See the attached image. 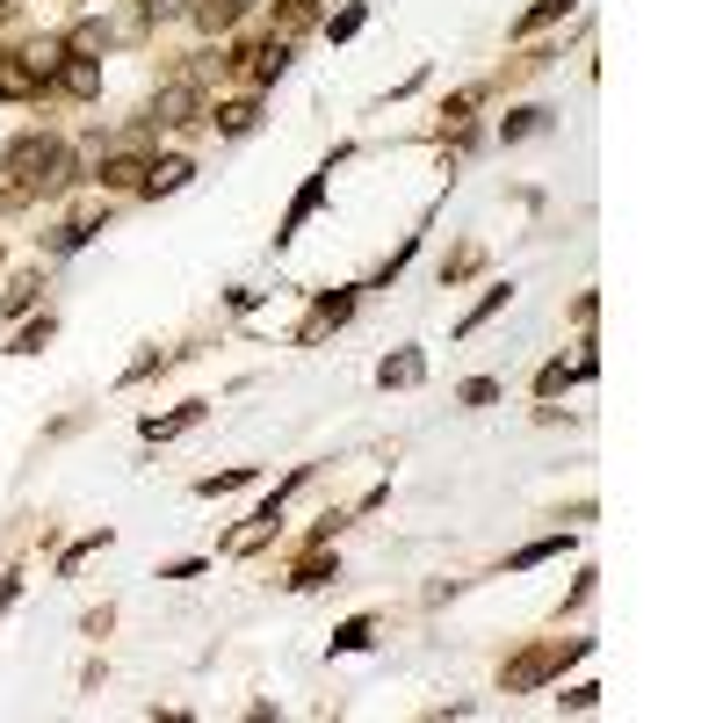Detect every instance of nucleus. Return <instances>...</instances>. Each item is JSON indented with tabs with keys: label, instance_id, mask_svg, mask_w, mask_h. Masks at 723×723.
Wrapping results in <instances>:
<instances>
[{
	"label": "nucleus",
	"instance_id": "20",
	"mask_svg": "<svg viewBox=\"0 0 723 723\" xmlns=\"http://www.w3.org/2000/svg\"><path fill=\"white\" fill-rule=\"evenodd\" d=\"M557 15H571V0H535L529 15H521V30H543V22H557Z\"/></svg>",
	"mask_w": 723,
	"mask_h": 723
},
{
	"label": "nucleus",
	"instance_id": "15",
	"mask_svg": "<svg viewBox=\"0 0 723 723\" xmlns=\"http://www.w3.org/2000/svg\"><path fill=\"white\" fill-rule=\"evenodd\" d=\"M550 557H565V535H543V543H529V550L507 557V571H529V565H550Z\"/></svg>",
	"mask_w": 723,
	"mask_h": 723
},
{
	"label": "nucleus",
	"instance_id": "11",
	"mask_svg": "<svg viewBox=\"0 0 723 723\" xmlns=\"http://www.w3.org/2000/svg\"><path fill=\"white\" fill-rule=\"evenodd\" d=\"M319 30V0H282V15H276V36L290 44V36Z\"/></svg>",
	"mask_w": 723,
	"mask_h": 723
},
{
	"label": "nucleus",
	"instance_id": "3",
	"mask_svg": "<svg viewBox=\"0 0 723 723\" xmlns=\"http://www.w3.org/2000/svg\"><path fill=\"white\" fill-rule=\"evenodd\" d=\"M52 80L66 87L73 102H87V94H102V58H80V52H66V66H58Z\"/></svg>",
	"mask_w": 723,
	"mask_h": 723
},
{
	"label": "nucleus",
	"instance_id": "17",
	"mask_svg": "<svg viewBox=\"0 0 723 723\" xmlns=\"http://www.w3.org/2000/svg\"><path fill=\"white\" fill-rule=\"evenodd\" d=\"M240 485H254V464H232V470H218V478H196V492L218 500V492H240Z\"/></svg>",
	"mask_w": 723,
	"mask_h": 723
},
{
	"label": "nucleus",
	"instance_id": "13",
	"mask_svg": "<svg viewBox=\"0 0 723 723\" xmlns=\"http://www.w3.org/2000/svg\"><path fill=\"white\" fill-rule=\"evenodd\" d=\"M254 123H260V102H224L218 109V131H224V138H246Z\"/></svg>",
	"mask_w": 723,
	"mask_h": 723
},
{
	"label": "nucleus",
	"instance_id": "6",
	"mask_svg": "<svg viewBox=\"0 0 723 723\" xmlns=\"http://www.w3.org/2000/svg\"><path fill=\"white\" fill-rule=\"evenodd\" d=\"M319 203H326V174H311L304 189H297V203H290V218H282L276 246H290V240H297V224H304V218H311V210H319Z\"/></svg>",
	"mask_w": 723,
	"mask_h": 723
},
{
	"label": "nucleus",
	"instance_id": "23",
	"mask_svg": "<svg viewBox=\"0 0 723 723\" xmlns=\"http://www.w3.org/2000/svg\"><path fill=\"white\" fill-rule=\"evenodd\" d=\"M507 297H514V290H485V304H478V311H470V319H464V333H478V326H485V319H492V311H500V304H507Z\"/></svg>",
	"mask_w": 723,
	"mask_h": 723
},
{
	"label": "nucleus",
	"instance_id": "9",
	"mask_svg": "<svg viewBox=\"0 0 723 723\" xmlns=\"http://www.w3.org/2000/svg\"><path fill=\"white\" fill-rule=\"evenodd\" d=\"M203 398H196V405H181V413H167V420H145V442H174V434H189V427H203Z\"/></svg>",
	"mask_w": 723,
	"mask_h": 723
},
{
	"label": "nucleus",
	"instance_id": "18",
	"mask_svg": "<svg viewBox=\"0 0 723 723\" xmlns=\"http://www.w3.org/2000/svg\"><path fill=\"white\" fill-rule=\"evenodd\" d=\"M369 637H377V622L355 615V622H341V630H333V652H369Z\"/></svg>",
	"mask_w": 723,
	"mask_h": 723
},
{
	"label": "nucleus",
	"instance_id": "22",
	"mask_svg": "<svg viewBox=\"0 0 723 723\" xmlns=\"http://www.w3.org/2000/svg\"><path fill=\"white\" fill-rule=\"evenodd\" d=\"M36 290H44V276H15V290H8V311H30Z\"/></svg>",
	"mask_w": 723,
	"mask_h": 723
},
{
	"label": "nucleus",
	"instance_id": "28",
	"mask_svg": "<svg viewBox=\"0 0 723 723\" xmlns=\"http://www.w3.org/2000/svg\"><path fill=\"white\" fill-rule=\"evenodd\" d=\"M15 593H22V579H0V615L15 608Z\"/></svg>",
	"mask_w": 723,
	"mask_h": 723
},
{
	"label": "nucleus",
	"instance_id": "8",
	"mask_svg": "<svg viewBox=\"0 0 723 723\" xmlns=\"http://www.w3.org/2000/svg\"><path fill=\"white\" fill-rule=\"evenodd\" d=\"M145 174H153V159H138V153L102 159V181H109V189H145Z\"/></svg>",
	"mask_w": 723,
	"mask_h": 723
},
{
	"label": "nucleus",
	"instance_id": "29",
	"mask_svg": "<svg viewBox=\"0 0 723 723\" xmlns=\"http://www.w3.org/2000/svg\"><path fill=\"white\" fill-rule=\"evenodd\" d=\"M0 8H15V0H0Z\"/></svg>",
	"mask_w": 723,
	"mask_h": 723
},
{
	"label": "nucleus",
	"instance_id": "5",
	"mask_svg": "<svg viewBox=\"0 0 723 723\" xmlns=\"http://www.w3.org/2000/svg\"><path fill=\"white\" fill-rule=\"evenodd\" d=\"M347 311H355V290H326L319 304H311V319H304V333H297V341H319L326 326H341Z\"/></svg>",
	"mask_w": 723,
	"mask_h": 723
},
{
	"label": "nucleus",
	"instance_id": "14",
	"mask_svg": "<svg viewBox=\"0 0 723 723\" xmlns=\"http://www.w3.org/2000/svg\"><path fill=\"white\" fill-rule=\"evenodd\" d=\"M260 66H254V80H282V73H290V44H282V36H268V44H260Z\"/></svg>",
	"mask_w": 723,
	"mask_h": 723
},
{
	"label": "nucleus",
	"instance_id": "12",
	"mask_svg": "<svg viewBox=\"0 0 723 723\" xmlns=\"http://www.w3.org/2000/svg\"><path fill=\"white\" fill-rule=\"evenodd\" d=\"M420 377H427V362H420L413 347H405V355H383V369H377L383 391H391V383H420Z\"/></svg>",
	"mask_w": 723,
	"mask_h": 723
},
{
	"label": "nucleus",
	"instance_id": "27",
	"mask_svg": "<svg viewBox=\"0 0 723 723\" xmlns=\"http://www.w3.org/2000/svg\"><path fill=\"white\" fill-rule=\"evenodd\" d=\"M181 8H189V0H145V22H174Z\"/></svg>",
	"mask_w": 723,
	"mask_h": 723
},
{
	"label": "nucleus",
	"instance_id": "7",
	"mask_svg": "<svg viewBox=\"0 0 723 723\" xmlns=\"http://www.w3.org/2000/svg\"><path fill=\"white\" fill-rule=\"evenodd\" d=\"M189 174H196V159H153V174H145V196H174V189H189Z\"/></svg>",
	"mask_w": 723,
	"mask_h": 723
},
{
	"label": "nucleus",
	"instance_id": "25",
	"mask_svg": "<svg viewBox=\"0 0 723 723\" xmlns=\"http://www.w3.org/2000/svg\"><path fill=\"white\" fill-rule=\"evenodd\" d=\"M362 22H369V8H341V15H333V22H326V36H355V30H362Z\"/></svg>",
	"mask_w": 723,
	"mask_h": 723
},
{
	"label": "nucleus",
	"instance_id": "4",
	"mask_svg": "<svg viewBox=\"0 0 723 723\" xmlns=\"http://www.w3.org/2000/svg\"><path fill=\"white\" fill-rule=\"evenodd\" d=\"M36 87H44V73H36L22 52H8V58H0V94H8V102H30Z\"/></svg>",
	"mask_w": 723,
	"mask_h": 723
},
{
	"label": "nucleus",
	"instance_id": "2",
	"mask_svg": "<svg viewBox=\"0 0 723 723\" xmlns=\"http://www.w3.org/2000/svg\"><path fill=\"white\" fill-rule=\"evenodd\" d=\"M196 116H203V80L196 73H181V80H167L153 94V123H167V131H189Z\"/></svg>",
	"mask_w": 723,
	"mask_h": 723
},
{
	"label": "nucleus",
	"instance_id": "24",
	"mask_svg": "<svg viewBox=\"0 0 723 723\" xmlns=\"http://www.w3.org/2000/svg\"><path fill=\"white\" fill-rule=\"evenodd\" d=\"M456 398H464V405H492V398H500V383H492V377H470Z\"/></svg>",
	"mask_w": 723,
	"mask_h": 723
},
{
	"label": "nucleus",
	"instance_id": "26",
	"mask_svg": "<svg viewBox=\"0 0 723 723\" xmlns=\"http://www.w3.org/2000/svg\"><path fill=\"white\" fill-rule=\"evenodd\" d=\"M44 341H52V319H36V326H30V333H22V341H15V355H36V347H44Z\"/></svg>",
	"mask_w": 723,
	"mask_h": 723
},
{
	"label": "nucleus",
	"instance_id": "19",
	"mask_svg": "<svg viewBox=\"0 0 723 723\" xmlns=\"http://www.w3.org/2000/svg\"><path fill=\"white\" fill-rule=\"evenodd\" d=\"M326 579H341V565H326V557H311V565H297V593H311V586H326Z\"/></svg>",
	"mask_w": 723,
	"mask_h": 723
},
{
	"label": "nucleus",
	"instance_id": "16",
	"mask_svg": "<svg viewBox=\"0 0 723 723\" xmlns=\"http://www.w3.org/2000/svg\"><path fill=\"white\" fill-rule=\"evenodd\" d=\"M535 131H550V116H543V109H514V116L500 123V138L507 145H521V138H535Z\"/></svg>",
	"mask_w": 723,
	"mask_h": 723
},
{
	"label": "nucleus",
	"instance_id": "21",
	"mask_svg": "<svg viewBox=\"0 0 723 723\" xmlns=\"http://www.w3.org/2000/svg\"><path fill=\"white\" fill-rule=\"evenodd\" d=\"M565 383H579V369H565V362H550V369L535 377V391H543V398H557V391H565Z\"/></svg>",
	"mask_w": 723,
	"mask_h": 723
},
{
	"label": "nucleus",
	"instance_id": "10",
	"mask_svg": "<svg viewBox=\"0 0 723 723\" xmlns=\"http://www.w3.org/2000/svg\"><path fill=\"white\" fill-rule=\"evenodd\" d=\"M189 15H196V30H210V36H218V30H232V22L246 15V0H196Z\"/></svg>",
	"mask_w": 723,
	"mask_h": 723
},
{
	"label": "nucleus",
	"instance_id": "1",
	"mask_svg": "<svg viewBox=\"0 0 723 723\" xmlns=\"http://www.w3.org/2000/svg\"><path fill=\"white\" fill-rule=\"evenodd\" d=\"M8 196L15 203H30V196H66L73 189V153L58 138H44V131H30V138L8 145Z\"/></svg>",
	"mask_w": 723,
	"mask_h": 723
}]
</instances>
